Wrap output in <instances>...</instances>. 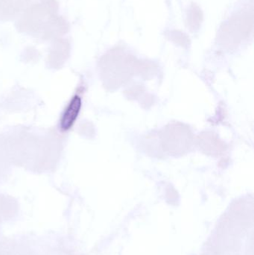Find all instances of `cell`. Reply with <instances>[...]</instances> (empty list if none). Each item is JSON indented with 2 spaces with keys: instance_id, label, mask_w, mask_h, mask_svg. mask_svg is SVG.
Segmentation results:
<instances>
[{
  "instance_id": "277c9868",
  "label": "cell",
  "mask_w": 254,
  "mask_h": 255,
  "mask_svg": "<svg viewBox=\"0 0 254 255\" xmlns=\"http://www.w3.org/2000/svg\"><path fill=\"white\" fill-rule=\"evenodd\" d=\"M188 19H189L188 22H189V27L192 29L195 30L199 27L200 23L202 20V13L197 6H193L191 8L190 14H189Z\"/></svg>"
},
{
  "instance_id": "3957f363",
  "label": "cell",
  "mask_w": 254,
  "mask_h": 255,
  "mask_svg": "<svg viewBox=\"0 0 254 255\" xmlns=\"http://www.w3.org/2000/svg\"><path fill=\"white\" fill-rule=\"evenodd\" d=\"M81 109H82V99L79 96H75L63 114L61 124H60L61 130H67L71 128L79 117Z\"/></svg>"
},
{
  "instance_id": "6da1fadb",
  "label": "cell",
  "mask_w": 254,
  "mask_h": 255,
  "mask_svg": "<svg viewBox=\"0 0 254 255\" xmlns=\"http://www.w3.org/2000/svg\"><path fill=\"white\" fill-rule=\"evenodd\" d=\"M56 5L53 1L46 0L30 9L24 16L22 25H25V30L37 31L44 29L45 32H58L55 26H63L61 20L55 16Z\"/></svg>"
},
{
  "instance_id": "7a4b0ae2",
  "label": "cell",
  "mask_w": 254,
  "mask_h": 255,
  "mask_svg": "<svg viewBox=\"0 0 254 255\" xmlns=\"http://www.w3.org/2000/svg\"><path fill=\"white\" fill-rule=\"evenodd\" d=\"M248 11L249 10L238 13L225 24L222 29V35L231 37L234 42L240 41L247 37L249 33L252 32L253 27V11L250 13Z\"/></svg>"
}]
</instances>
